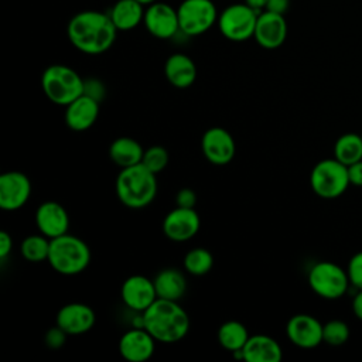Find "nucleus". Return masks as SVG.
Here are the masks:
<instances>
[{"instance_id":"f257e3e1","label":"nucleus","mask_w":362,"mask_h":362,"mask_svg":"<svg viewBox=\"0 0 362 362\" xmlns=\"http://www.w3.org/2000/svg\"><path fill=\"white\" fill-rule=\"evenodd\" d=\"M117 31L110 16L96 10L76 13L66 27L71 44L88 55L106 52L115 44Z\"/></svg>"},{"instance_id":"f03ea898","label":"nucleus","mask_w":362,"mask_h":362,"mask_svg":"<svg viewBox=\"0 0 362 362\" xmlns=\"http://www.w3.org/2000/svg\"><path fill=\"white\" fill-rule=\"evenodd\" d=\"M144 328L157 342L175 344L189 331V317L178 301L157 298L143 311Z\"/></svg>"},{"instance_id":"7ed1b4c3","label":"nucleus","mask_w":362,"mask_h":362,"mask_svg":"<svg viewBox=\"0 0 362 362\" xmlns=\"http://www.w3.org/2000/svg\"><path fill=\"white\" fill-rule=\"evenodd\" d=\"M115 188L119 201L124 206L132 209L146 208L157 195V174L141 163L130 165L120 170L116 177Z\"/></svg>"},{"instance_id":"20e7f679","label":"nucleus","mask_w":362,"mask_h":362,"mask_svg":"<svg viewBox=\"0 0 362 362\" xmlns=\"http://www.w3.org/2000/svg\"><path fill=\"white\" fill-rule=\"evenodd\" d=\"M90 249L85 240L75 235H61L51 239L48 263L59 274L75 276L82 273L90 263Z\"/></svg>"},{"instance_id":"39448f33","label":"nucleus","mask_w":362,"mask_h":362,"mask_svg":"<svg viewBox=\"0 0 362 362\" xmlns=\"http://www.w3.org/2000/svg\"><path fill=\"white\" fill-rule=\"evenodd\" d=\"M44 95L58 106H68L83 95V78L71 66L54 64L44 69L41 75Z\"/></svg>"},{"instance_id":"423d86ee","label":"nucleus","mask_w":362,"mask_h":362,"mask_svg":"<svg viewBox=\"0 0 362 362\" xmlns=\"http://www.w3.org/2000/svg\"><path fill=\"white\" fill-rule=\"evenodd\" d=\"M310 185L314 194L320 198H338L351 185L348 167L338 161L335 157L324 158L313 167L310 174Z\"/></svg>"},{"instance_id":"0eeeda50","label":"nucleus","mask_w":362,"mask_h":362,"mask_svg":"<svg viewBox=\"0 0 362 362\" xmlns=\"http://www.w3.org/2000/svg\"><path fill=\"white\" fill-rule=\"evenodd\" d=\"M308 284L318 297L325 300L341 298L351 287L346 270L329 260H321L311 266Z\"/></svg>"},{"instance_id":"6e6552de","label":"nucleus","mask_w":362,"mask_h":362,"mask_svg":"<svg viewBox=\"0 0 362 362\" xmlns=\"http://www.w3.org/2000/svg\"><path fill=\"white\" fill-rule=\"evenodd\" d=\"M259 14L246 3H233L221 11L216 24L226 40L242 42L253 38Z\"/></svg>"},{"instance_id":"1a4fd4ad","label":"nucleus","mask_w":362,"mask_h":362,"mask_svg":"<svg viewBox=\"0 0 362 362\" xmlns=\"http://www.w3.org/2000/svg\"><path fill=\"white\" fill-rule=\"evenodd\" d=\"M180 33L197 37L206 33L218 21V10L212 0H182L177 8Z\"/></svg>"},{"instance_id":"9d476101","label":"nucleus","mask_w":362,"mask_h":362,"mask_svg":"<svg viewBox=\"0 0 362 362\" xmlns=\"http://www.w3.org/2000/svg\"><path fill=\"white\" fill-rule=\"evenodd\" d=\"M143 24L146 30L158 40H170L180 33L178 11L164 1H156L147 6Z\"/></svg>"},{"instance_id":"9b49d317","label":"nucleus","mask_w":362,"mask_h":362,"mask_svg":"<svg viewBox=\"0 0 362 362\" xmlns=\"http://www.w3.org/2000/svg\"><path fill=\"white\" fill-rule=\"evenodd\" d=\"M31 195V181L21 171H6L0 175V208L17 211L23 208Z\"/></svg>"},{"instance_id":"f8f14e48","label":"nucleus","mask_w":362,"mask_h":362,"mask_svg":"<svg viewBox=\"0 0 362 362\" xmlns=\"http://www.w3.org/2000/svg\"><path fill=\"white\" fill-rule=\"evenodd\" d=\"M201 226V219L195 208L175 206L163 221V232L173 242H187L192 239Z\"/></svg>"},{"instance_id":"ddd939ff","label":"nucleus","mask_w":362,"mask_h":362,"mask_svg":"<svg viewBox=\"0 0 362 362\" xmlns=\"http://www.w3.org/2000/svg\"><path fill=\"white\" fill-rule=\"evenodd\" d=\"M201 148L205 158L215 165L229 164L236 153V144L232 134L219 126L211 127L202 134Z\"/></svg>"},{"instance_id":"4468645a","label":"nucleus","mask_w":362,"mask_h":362,"mask_svg":"<svg viewBox=\"0 0 362 362\" xmlns=\"http://www.w3.org/2000/svg\"><path fill=\"white\" fill-rule=\"evenodd\" d=\"M120 297L124 305L134 313H143L158 298L154 281L143 274L127 277L122 284Z\"/></svg>"},{"instance_id":"2eb2a0df","label":"nucleus","mask_w":362,"mask_h":362,"mask_svg":"<svg viewBox=\"0 0 362 362\" xmlns=\"http://www.w3.org/2000/svg\"><path fill=\"white\" fill-rule=\"evenodd\" d=\"M322 325L314 315L296 314L287 321L286 335L296 346L311 349L324 342Z\"/></svg>"},{"instance_id":"dca6fc26","label":"nucleus","mask_w":362,"mask_h":362,"mask_svg":"<svg viewBox=\"0 0 362 362\" xmlns=\"http://www.w3.org/2000/svg\"><path fill=\"white\" fill-rule=\"evenodd\" d=\"M287 30V21L283 14L263 10L257 17L253 38L262 48L276 49L284 44Z\"/></svg>"},{"instance_id":"f3484780","label":"nucleus","mask_w":362,"mask_h":362,"mask_svg":"<svg viewBox=\"0 0 362 362\" xmlns=\"http://www.w3.org/2000/svg\"><path fill=\"white\" fill-rule=\"evenodd\" d=\"M95 321V311L90 305L83 303H68L62 305L55 318L57 325H59L68 335H81L90 331Z\"/></svg>"},{"instance_id":"a211bd4d","label":"nucleus","mask_w":362,"mask_h":362,"mask_svg":"<svg viewBox=\"0 0 362 362\" xmlns=\"http://www.w3.org/2000/svg\"><path fill=\"white\" fill-rule=\"evenodd\" d=\"M156 339L146 328L133 327L119 339V354L129 362H144L156 349Z\"/></svg>"},{"instance_id":"6ab92c4d","label":"nucleus","mask_w":362,"mask_h":362,"mask_svg":"<svg viewBox=\"0 0 362 362\" xmlns=\"http://www.w3.org/2000/svg\"><path fill=\"white\" fill-rule=\"evenodd\" d=\"M35 225L38 230L49 239L68 233L69 215L57 201H45L35 211Z\"/></svg>"},{"instance_id":"aec40b11","label":"nucleus","mask_w":362,"mask_h":362,"mask_svg":"<svg viewBox=\"0 0 362 362\" xmlns=\"http://www.w3.org/2000/svg\"><path fill=\"white\" fill-rule=\"evenodd\" d=\"M100 102L90 96L81 95L68 106H65V124L74 132H85L90 129L99 116Z\"/></svg>"},{"instance_id":"412c9836","label":"nucleus","mask_w":362,"mask_h":362,"mask_svg":"<svg viewBox=\"0 0 362 362\" xmlns=\"http://www.w3.org/2000/svg\"><path fill=\"white\" fill-rule=\"evenodd\" d=\"M165 79L178 89L189 88L197 79L195 62L182 52H175L165 59L164 64Z\"/></svg>"},{"instance_id":"4be33fe9","label":"nucleus","mask_w":362,"mask_h":362,"mask_svg":"<svg viewBox=\"0 0 362 362\" xmlns=\"http://www.w3.org/2000/svg\"><path fill=\"white\" fill-rule=\"evenodd\" d=\"M243 356L246 362H280L283 351L280 344L269 335H250L243 346Z\"/></svg>"},{"instance_id":"5701e85b","label":"nucleus","mask_w":362,"mask_h":362,"mask_svg":"<svg viewBox=\"0 0 362 362\" xmlns=\"http://www.w3.org/2000/svg\"><path fill=\"white\" fill-rule=\"evenodd\" d=\"M153 281L158 298L178 301L180 298H182L187 290L185 276L175 267H167L160 270Z\"/></svg>"},{"instance_id":"b1692460","label":"nucleus","mask_w":362,"mask_h":362,"mask_svg":"<svg viewBox=\"0 0 362 362\" xmlns=\"http://www.w3.org/2000/svg\"><path fill=\"white\" fill-rule=\"evenodd\" d=\"M143 154L144 148L141 144L136 139L127 136L115 139L109 146V158L120 168L140 164Z\"/></svg>"},{"instance_id":"393cba45","label":"nucleus","mask_w":362,"mask_h":362,"mask_svg":"<svg viewBox=\"0 0 362 362\" xmlns=\"http://www.w3.org/2000/svg\"><path fill=\"white\" fill-rule=\"evenodd\" d=\"M144 11V6L137 0H117L109 16L119 31H130L143 23Z\"/></svg>"},{"instance_id":"a878e982","label":"nucleus","mask_w":362,"mask_h":362,"mask_svg":"<svg viewBox=\"0 0 362 362\" xmlns=\"http://www.w3.org/2000/svg\"><path fill=\"white\" fill-rule=\"evenodd\" d=\"M334 157L346 167L362 160V136L358 133H344L334 144Z\"/></svg>"},{"instance_id":"bb28decb","label":"nucleus","mask_w":362,"mask_h":362,"mask_svg":"<svg viewBox=\"0 0 362 362\" xmlns=\"http://www.w3.org/2000/svg\"><path fill=\"white\" fill-rule=\"evenodd\" d=\"M249 331L247 328L235 320L223 322L218 329V341L221 346L226 351H238L245 346V344L249 339Z\"/></svg>"},{"instance_id":"cd10ccee","label":"nucleus","mask_w":362,"mask_h":362,"mask_svg":"<svg viewBox=\"0 0 362 362\" xmlns=\"http://www.w3.org/2000/svg\"><path fill=\"white\" fill-rule=\"evenodd\" d=\"M49 246L51 239L40 232L38 235H28L23 239L20 245V253L27 262L41 263L48 260Z\"/></svg>"},{"instance_id":"c85d7f7f","label":"nucleus","mask_w":362,"mask_h":362,"mask_svg":"<svg viewBox=\"0 0 362 362\" xmlns=\"http://www.w3.org/2000/svg\"><path fill=\"white\" fill-rule=\"evenodd\" d=\"M184 269L192 276H204L214 266V256L205 247H194L184 256Z\"/></svg>"},{"instance_id":"c756f323","label":"nucleus","mask_w":362,"mask_h":362,"mask_svg":"<svg viewBox=\"0 0 362 362\" xmlns=\"http://www.w3.org/2000/svg\"><path fill=\"white\" fill-rule=\"evenodd\" d=\"M349 327L342 320H329L322 325V341L332 346H339L349 339Z\"/></svg>"},{"instance_id":"7c9ffc66","label":"nucleus","mask_w":362,"mask_h":362,"mask_svg":"<svg viewBox=\"0 0 362 362\" xmlns=\"http://www.w3.org/2000/svg\"><path fill=\"white\" fill-rule=\"evenodd\" d=\"M168 161H170V154L167 148L156 144L144 150L141 164L146 165L154 174H160L168 165Z\"/></svg>"},{"instance_id":"2f4dec72","label":"nucleus","mask_w":362,"mask_h":362,"mask_svg":"<svg viewBox=\"0 0 362 362\" xmlns=\"http://www.w3.org/2000/svg\"><path fill=\"white\" fill-rule=\"evenodd\" d=\"M348 279L351 283V287H355L356 290H362V252L355 253L346 266Z\"/></svg>"},{"instance_id":"473e14b6","label":"nucleus","mask_w":362,"mask_h":362,"mask_svg":"<svg viewBox=\"0 0 362 362\" xmlns=\"http://www.w3.org/2000/svg\"><path fill=\"white\" fill-rule=\"evenodd\" d=\"M66 337L68 334L59 325H55L45 332L44 342L49 349H59L66 342Z\"/></svg>"},{"instance_id":"72a5a7b5","label":"nucleus","mask_w":362,"mask_h":362,"mask_svg":"<svg viewBox=\"0 0 362 362\" xmlns=\"http://www.w3.org/2000/svg\"><path fill=\"white\" fill-rule=\"evenodd\" d=\"M105 85L100 79L98 78H88L83 79V95L93 98L98 102H102L105 99Z\"/></svg>"},{"instance_id":"f704fd0d","label":"nucleus","mask_w":362,"mask_h":362,"mask_svg":"<svg viewBox=\"0 0 362 362\" xmlns=\"http://www.w3.org/2000/svg\"><path fill=\"white\" fill-rule=\"evenodd\" d=\"M175 204L177 206L184 208H194L197 204V195L194 189L191 188H181L175 195Z\"/></svg>"},{"instance_id":"c9c22d12","label":"nucleus","mask_w":362,"mask_h":362,"mask_svg":"<svg viewBox=\"0 0 362 362\" xmlns=\"http://www.w3.org/2000/svg\"><path fill=\"white\" fill-rule=\"evenodd\" d=\"M348 175L351 185L362 187V160L348 165Z\"/></svg>"},{"instance_id":"e433bc0d","label":"nucleus","mask_w":362,"mask_h":362,"mask_svg":"<svg viewBox=\"0 0 362 362\" xmlns=\"http://www.w3.org/2000/svg\"><path fill=\"white\" fill-rule=\"evenodd\" d=\"M13 249V239L10 236V233H7L6 230L0 232V259L1 262H4L7 259V256L11 253Z\"/></svg>"},{"instance_id":"4c0bfd02","label":"nucleus","mask_w":362,"mask_h":362,"mask_svg":"<svg viewBox=\"0 0 362 362\" xmlns=\"http://www.w3.org/2000/svg\"><path fill=\"white\" fill-rule=\"evenodd\" d=\"M288 7H290V0H269L264 10L284 16Z\"/></svg>"},{"instance_id":"58836bf2","label":"nucleus","mask_w":362,"mask_h":362,"mask_svg":"<svg viewBox=\"0 0 362 362\" xmlns=\"http://www.w3.org/2000/svg\"><path fill=\"white\" fill-rule=\"evenodd\" d=\"M352 313L358 320L362 321V290H358L352 297Z\"/></svg>"},{"instance_id":"ea45409f","label":"nucleus","mask_w":362,"mask_h":362,"mask_svg":"<svg viewBox=\"0 0 362 362\" xmlns=\"http://www.w3.org/2000/svg\"><path fill=\"white\" fill-rule=\"evenodd\" d=\"M269 0H245V3L247 6H250L252 8L257 10V11H263L266 8V4H267Z\"/></svg>"},{"instance_id":"a19ab883","label":"nucleus","mask_w":362,"mask_h":362,"mask_svg":"<svg viewBox=\"0 0 362 362\" xmlns=\"http://www.w3.org/2000/svg\"><path fill=\"white\" fill-rule=\"evenodd\" d=\"M139 3H141L143 6H150V4H153V3H156V1H158V0H137Z\"/></svg>"},{"instance_id":"79ce46f5","label":"nucleus","mask_w":362,"mask_h":362,"mask_svg":"<svg viewBox=\"0 0 362 362\" xmlns=\"http://www.w3.org/2000/svg\"><path fill=\"white\" fill-rule=\"evenodd\" d=\"M361 136H362V133H361Z\"/></svg>"}]
</instances>
